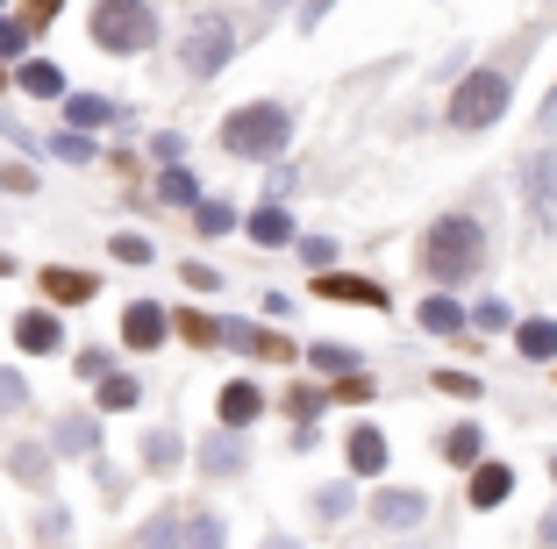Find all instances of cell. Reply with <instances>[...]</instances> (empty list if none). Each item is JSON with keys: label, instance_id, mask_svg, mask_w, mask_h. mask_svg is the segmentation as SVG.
Returning a JSON list of instances; mask_svg holds the SVG:
<instances>
[{"label": "cell", "instance_id": "9", "mask_svg": "<svg viewBox=\"0 0 557 549\" xmlns=\"http://www.w3.org/2000/svg\"><path fill=\"white\" fill-rule=\"evenodd\" d=\"M372 521L386 535L422 528V521H429V492H422V485H379V492H372Z\"/></svg>", "mask_w": 557, "mask_h": 549}, {"label": "cell", "instance_id": "45", "mask_svg": "<svg viewBox=\"0 0 557 549\" xmlns=\"http://www.w3.org/2000/svg\"><path fill=\"white\" fill-rule=\"evenodd\" d=\"M58 15H65V0H29V8H22V22H29V36H36V29H50Z\"/></svg>", "mask_w": 557, "mask_h": 549}, {"label": "cell", "instance_id": "11", "mask_svg": "<svg viewBox=\"0 0 557 549\" xmlns=\"http://www.w3.org/2000/svg\"><path fill=\"white\" fill-rule=\"evenodd\" d=\"M222 350L264 357V364H286V357H294V342L278 336V328H264V322H236V314H222Z\"/></svg>", "mask_w": 557, "mask_h": 549}, {"label": "cell", "instance_id": "13", "mask_svg": "<svg viewBox=\"0 0 557 549\" xmlns=\"http://www.w3.org/2000/svg\"><path fill=\"white\" fill-rule=\"evenodd\" d=\"M15 350L22 357H58V350H65V322H58V308H22L15 314Z\"/></svg>", "mask_w": 557, "mask_h": 549}, {"label": "cell", "instance_id": "23", "mask_svg": "<svg viewBox=\"0 0 557 549\" xmlns=\"http://www.w3.org/2000/svg\"><path fill=\"white\" fill-rule=\"evenodd\" d=\"M122 114H129V108H122V100H100V93H65V122H72V129H108V122H122Z\"/></svg>", "mask_w": 557, "mask_h": 549}, {"label": "cell", "instance_id": "48", "mask_svg": "<svg viewBox=\"0 0 557 549\" xmlns=\"http://www.w3.org/2000/svg\"><path fill=\"white\" fill-rule=\"evenodd\" d=\"M329 8H336V0H300V29L314 36V29H322V15H329Z\"/></svg>", "mask_w": 557, "mask_h": 549}, {"label": "cell", "instance_id": "8", "mask_svg": "<svg viewBox=\"0 0 557 549\" xmlns=\"http://www.w3.org/2000/svg\"><path fill=\"white\" fill-rule=\"evenodd\" d=\"M264 386L258 378H222V392H214V428H236V436H244V428H258L264 421Z\"/></svg>", "mask_w": 557, "mask_h": 549}, {"label": "cell", "instance_id": "18", "mask_svg": "<svg viewBox=\"0 0 557 549\" xmlns=\"http://www.w3.org/2000/svg\"><path fill=\"white\" fill-rule=\"evenodd\" d=\"M94 292H100L94 272H79V264H44V300L50 308H86Z\"/></svg>", "mask_w": 557, "mask_h": 549}, {"label": "cell", "instance_id": "20", "mask_svg": "<svg viewBox=\"0 0 557 549\" xmlns=\"http://www.w3.org/2000/svg\"><path fill=\"white\" fill-rule=\"evenodd\" d=\"M386 436H379L372 421H358V428H350L344 436V464H350V478H379V471H386Z\"/></svg>", "mask_w": 557, "mask_h": 549}, {"label": "cell", "instance_id": "4", "mask_svg": "<svg viewBox=\"0 0 557 549\" xmlns=\"http://www.w3.org/2000/svg\"><path fill=\"white\" fill-rule=\"evenodd\" d=\"M86 29L108 58H144V50H158V8L150 0H94Z\"/></svg>", "mask_w": 557, "mask_h": 549}, {"label": "cell", "instance_id": "30", "mask_svg": "<svg viewBox=\"0 0 557 549\" xmlns=\"http://www.w3.org/2000/svg\"><path fill=\"white\" fill-rule=\"evenodd\" d=\"M372 400H379L372 372H344V378H329V407H372Z\"/></svg>", "mask_w": 557, "mask_h": 549}, {"label": "cell", "instance_id": "56", "mask_svg": "<svg viewBox=\"0 0 557 549\" xmlns=\"http://www.w3.org/2000/svg\"><path fill=\"white\" fill-rule=\"evenodd\" d=\"M0 86H8V79H0Z\"/></svg>", "mask_w": 557, "mask_h": 549}, {"label": "cell", "instance_id": "43", "mask_svg": "<svg viewBox=\"0 0 557 549\" xmlns=\"http://www.w3.org/2000/svg\"><path fill=\"white\" fill-rule=\"evenodd\" d=\"M180 278H186V286H194V292H222V286H230V278H222V272H214V264H180Z\"/></svg>", "mask_w": 557, "mask_h": 549}, {"label": "cell", "instance_id": "5", "mask_svg": "<svg viewBox=\"0 0 557 549\" xmlns=\"http://www.w3.org/2000/svg\"><path fill=\"white\" fill-rule=\"evenodd\" d=\"M236 43H244L236 15L208 8V15H194L186 36H180V72H186V79H222V72L236 65Z\"/></svg>", "mask_w": 557, "mask_h": 549}, {"label": "cell", "instance_id": "14", "mask_svg": "<svg viewBox=\"0 0 557 549\" xmlns=\"http://www.w3.org/2000/svg\"><path fill=\"white\" fill-rule=\"evenodd\" d=\"M465 500H472L479 514L508 507V500H515V464H500V457H479V464H472V485H465Z\"/></svg>", "mask_w": 557, "mask_h": 549}, {"label": "cell", "instance_id": "55", "mask_svg": "<svg viewBox=\"0 0 557 549\" xmlns=\"http://www.w3.org/2000/svg\"><path fill=\"white\" fill-rule=\"evenodd\" d=\"M0 15H8V0H0Z\"/></svg>", "mask_w": 557, "mask_h": 549}, {"label": "cell", "instance_id": "39", "mask_svg": "<svg viewBox=\"0 0 557 549\" xmlns=\"http://www.w3.org/2000/svg\"><path fill=\"white\" fill-rule=\"evenodd\" d=\"M108 258H115V264H150L158 250H150V236H129V228H122V236L108 242Z\"/></svg>", "mask_w": 557, "mask_h": 549}, {"label": "cell", "instance_id": "52", "mask_svg": "<svg viewBox=\"0 0 557 549\" xmlns=\"http://www.w3.org/2000/svg\"><path fill=\"white\" fill-rule=\"evenodd\" d=\"M264 549H300V535H264Z\"/></svg>", "mask_w": 557, "mask_h": 549}, {"label": "cell", "instance_id": "21", "mask_svg": "<svg viewBox=\"0 0 557 549\" xmlns=\"http://www.w3.org/2000/svg\"><path fill=\"white\" fill-rule=\"evenodd\" d=\"M0 464H8V478H15V485L44 492V485H50V464H58V457H50V442H15V450L0 457Z\"/></svg>", "mask_w": 557, "mask_h": 549}, {"label": "cell", "instance_id": "10", "mask_svg": "<svg viewBox=\"0 0 557 549\" xmlns=\"http://www.w3.org/2000/svg\"><path fill=\"white\" fill-rule=\"evenodd\" d=\"M164 336H172L164 300H129V308H122V350L150 357V350H164Z\"/></svg>", "mask_w": 557, "mask_h": 549}, {"label": "cell", "instance_id": "19", "mask_svg": "<svg viewBox=\"0 0 557 549\" xmlns=\"http://www.w3.org/2000/svg\"><path fill=\"white\" fill-rule=\"evenodd\" d=\"M136 450H144L136 464H144L150 478H172V471L186 464V436L172 428V421H164V428H144V442H136Z\"/></svg>", "mask_w": 557, "mask_h": 549}, {"label": "cell", "instance_id": "3", "mask_svg": "<svg viewBox=\"0 0 557 549\" xmlns=\"http://www.w3.org/2000/svg\"><path fill=\"white\" fill-rule=\"evenodd\" d=\"M214 144L230 150V158H244V164H264V158H278V150L294 144V108H278V100H244V108L222 114Z\"/></svg>", "mask_w": 557, "mask_h": 549}, {"label": "cell", "instance_id": "36", "mask_svg": "<svg viewBox=\"0 0 557 549\" xmlns=\"http://www.w3.org/2000/svg\"><path fill=\"white\" fill-rule=\"evenodd\" d=\"M222 542H230V528H222V521H214L208 507H200V514L186 521V549H222Z\"/></svg>", "mask_w": 557, "mask_h": 549}, {"label": "cell", "instance_id": "6", "mask_svg": "<svg viewBox=\"0 0 557 549\" xmlns=\"http://www.w3.org/2000/svg\"><path fill=\"white\" fill-rule=\"evenodd\" d=\"M515 194H522L536 236H557V150H550V144L522 158V172H515Z\"/></svg>", "mask_w": 557, "mask_h": 549}, {"label": "cell", "instance_id": "34", "mask_svg": "<svg viewBox=\"0 0 557 549\" xmlns=\"http://www.w3.org/2000/svg\"><path fill=\"white\" fill-rule=\"evenodd\" d=\"M314 514H322V521L358 514V492H350V485H314Z\"/></svg>", "mask_w": 557, "mask_h": 549}, {"label": "cell", "instance_id": "32", "mask_svg": "<svg viewBox=\"0 0 557 549\" xmlns=\"http://www.w3.org/2000/svg\"><path fill=\"white\" fill-rule=\"evenodd\" d=\"M308 364H314L322 378H344V372H358V350H350V342H314Z\"/></svg>", "mask_w": 557, "mask_h": 549}, {"label": "cell", "instance_id": "12", "mask_svg": "<svg viewBox=\"0 0 557 549\" xmlns=\"http://www.w3.org/2000/svg\"><path fill=\"white\" fill-rule=\"evenodd\" d=\"M100 450V414L94 407H65L50 421V457H94Z\"/></svg>", "mask_w": 557, "mask_h": 549}, {"label": "cell", "instance_id": "28", "mask_svg": "<svg viewBox=\"0 0 557 549\" xmlns=\"http://www.w3.org/2000/svg\"><path fill=\"white\" fill-rule=\"evenodd\" d=\"M236 228H244V214H236L230 200H200V208H194V236H200V242H214V236H236Z\"/></svg>", "mask_w": 557, "mask_h": 549}, {"label": "cell", "instance_id": "33", "mask_svg": "<svg viewBox=\"0 0 557 549\" xmlns=\"http://www.w3.org/2000/svg\"><path fill=\"white\" fill-rule=\"evenodd\" d=\"M278 407H286L294 421H314L329 407V386H286V392H278Z\"/></svg>", "mask_w": 557, "mask_h": 549}, {"label": "cell", "instance_id": "44", "mask_svg": "<svg viewBox=\"0 0 557 549\" xmlns=\"http://www.w3.org/2000/svg\"><path fill=\"white\" fill-rule=\"evenodd\" d=\"M150 158H158V164H180L186 158V136L180 129H158V136H150Z\"/></svg>", "mask_w": 557, "mask_h": 549}, {"label": "cell", "instance_id": "49", "mask_svg": "<svg viewBox=\"0 0 557 549\" xmlns=\"http://www.w3.org/2000/svg\"><path fill=\"white\" fill-rule=\"evenodd\" d=\"M0 136H8V144H22V150H36V136L22 129V122H15V114H8V108H0Z\"/></svg>", "mask_w": 557, "mask_h": 549}, {"label": "cell", "instance_id": "47", "mask_svg": "<svg viewBox=\"0 0 557 549\" xmlns=\"http://www.w3.org/2000/svg\"><path fill=\"white\" fill-rule=\"evenodd\" d=\"M0 186H8V194H36V172H29V164H8V172H0Z\"/></svg>", "mask_w": 557, "mask_h": 549}, {"label": "cell", "instance_id": "2", "mask_svg": "<svg viewBox=\"0 0 557 549\" xmlns=\"http://www.w3.org/2000/svg\"><path fill=\"white\" fill-rule=\"evenodd\" d=\"M508 108H515V65H472L450 86L443 129L450 136H486L493 122H508Z\"/></svg>", "mask_w": 557, "mask_h": 549}, {"label": "cell", "instance_id": "50", "mask_svg": "<svg viewBox=\"0 0 557 549\" xmlns=\"http://www.w3.org/2000/svg\"><path fill=\"white\" fill-rule=\"evenodd\" d=\"M536 129H543V136L557 129V86H550V100H543V114H536Z\"/></svg>", "mask_w": 557, "mask_h": 549}, {"label": "cell", "instance_id": "37", "mask_svg": "<svg viewBox=\"0 0 557 549\" xmlns=\"http://www.w3.org/2000/svg\"><path fill=\"white\" fill-rule=\"evenodd\" d=\"M429 386H436V392H443V400H479V392H486V386H479V378H472V372H450V364H443V372H436V378H429Z\"/></svg>", "mask_w": 557, "mask_h": 549}, {"label": "cell", "instance_id": "1", "mask_svg": "<svg viewBox=\"0 0 557 549\" xmlns=\"http://www.w3.org/2000/svg\"><path fill=\"white\" fill-rule=\"evenodd\" d=\"M486 258H493V236H486V222H479L472 208L436 214V222L422 228V250H414V264H422V278L436 292H458L465 278H479Z\"/></svg>", "mask_w": 557, "mask_h": 549}, {"label": "cell", "instance_id": "35", "mask_svg": "<svg viewBox=\"0 0 557 549\" xmlns=\"http://www.w3.org/2000/svg\"><path fill=\"white\" fill-rule=\"evenodd\" d=\"M22 58H29V22L0 15V65H22Z\"/></svg>", "mask_w": 557, "mask_h": 549}, {"label": "cell", "instance_id": "38", "mask_svg": "<svg viewBox=\"0 0 557 549\" xmlns=\"http://www.w3.org/2000/svg\"><path fill=\"white\" fill-rule=\"evenodd\" d=\"M50 158H65V164H79V172H86V164H94V158H100V150H94V144H86V136H79V129H65V136H50Z\"/></svg>", "mask_w": 557, "mask_h": 549}, {"label": "cell", "instance_id": "15", "mask_svg": "<svg viewBox=\"0 0 557 549\" xmlns=\"http://www.w3.org/2000/svg\"><path fill=\"white\" fill-rule=\"evenodd\" d=\"M414 322H422V336H472V308H465L458 292H429L422 308H414Z\"/></svg>", "mask_w": 557, "mask_h": 549}, {"label": "cell", "instance_id": "53", "mask_svg": "<svg viewBox=\"0 0 557 549\" xmlns=\"http://www.w3.org/2000/svg\"><path fill=\"white\" fill-rule=\"evenodd\" d=\"M0 278H15V258H8V250H0Z\"/></svg>", "mask_w": 557, "mask_h": 549}, {"label": "cell", "instance_id": "26", "mask_svg": "<svg viewBox=\"0 0 557 549\" xmlns=\"http://www.w3.org/2000/svg\"><path fill=\"white\" fill-rule=\"evenodd\" d=\"M436 450H443V464H458V471H472L479 457H486V428H479V421H458V428H450V436H443Z\"/></svg>", "mask_w": 557, "mask_h": 549}, {"label": "cell", "instance_id": "42", "mask_svg": "<svg viewBox=\"0 0 557 549\" xmlns=\"http://www.w3.org/2000/svg\"><path fill=\"white\" fill-rule=\"evenodd\" d=\"M472 328H479V336H493V328H515V322H508V300H493V292H486V300L472 308Z\"/></svg>", "mask_w": 557, "mask_h": 549}, {"label": "cell", "instance_id": "22", "mask_svg": "<svg viewBox=\"0 0 557 549\" xmlns=\"http://www.w3.org/2000/svg\"><path fill=\"white\" fill-rule=\"evenodd\" d=\"M515 357H529V364H557V322H550V314H522V322H515Z\"/></svg>", "mask_w": 557, "mask_h": 549}, {"label": "cell", "instance_id": "29", "mask_svg": "<svg viewBox=\"0 0 557 549\" xmlns=\"http://www.w3.org/2000/svg\"><path fill=\"white\" fill-rule=\"evenodd\" d=\"M172 328H180V336L194 342V350H222V322H214V314H194V308H180V314H172Z\"/></svg>", "mask_w": 557, "mask_h": 549}, {"label": "cell", "instance_id": "51", "mask_svg": "<svg viewBox=\"0 0 557 549\" xmlns=\"http://www.w3.org/2000/svg\"><path fill=\"white\" fill-rule=\"evenodd\" d=\"M536 535H543V549H557V507L543 514V528H536Z\"/></svg>", "mask_w": 557, "mask_h": 549}, {"label": "cell", "instance_id": "54", "mask_svg": "<svg viewBox=\"0 0 557 549\" xmlns=\"http://www.w3.org/2000/svg\"><path fill=\"white\" fill-rule=\"evenodd\" d=\"M550 478H557V450H550Z\"/></svg>", "mask_w": 557, "mask_h": 549}, {"label": "cell", "instance_id": "31", "mask_svg": "<svg viewBox=\"0 0 557 549\" xmlns=\"http://www.w3.org/2000/svg\"><path fill=\"white\" fill-rule=\"evenodd\" d=\"M186 542V521L180 514H150L144 535H136V549H180Z\"/></svg>", "mask_w": 557, "mask_h": 549}, {"label": "cell", "instance_id": "40", "mask_svg": "<svg viewBox=\"0 0 557 549\" xmlns=\"http://www.w3.org/2000/svg\"><path fill=\"white\" fill-rule=\"evenodd\" d=\"M22 407H29V378L0 364V414H22Z\"/></svg>", "mask_w": 557, "mask_h": 549}, {"label": "cell", "instance_id": "46", "mask_svg": "<svg viewBox=\"0 0 557 549\" xmlns=\"http://www.w3.org/2000/svg\"><path fill=\"white\" fill-rule=\"evenodd\" d=\"M72 364H79V378H108V372H115V364H108V350H79Z\"/></svg>", "mask_w": 557, "mask_h": 549}, {"label": "cell", "instance_id": "7", "mask_svg": "<svg viewBox=\"0 0 557 549\" xmlns=\"http://www.w3.org/2000/svg\"><path fill=\"white\" fill-rule=\"evenodd\" d=\"M314 300H336V308H372V314H394V286H386V278H364V272H314Z\"/></svg>", "mask_w": 557, "mask_h": 549}, {"label": "cell", "instance_id": "16", "mask_svg": "<svg viewBox=\"0 0 557 549\" xmlns=\"http://www.w3.org/2000/svg\"><path fill=\"white\" fill-rule=\"evenodd\" d=\"M200 471H208V478H236V471L250 464V450H244V436H236V428H208V436H200V457H194Z\"/></svg>", "mask_w": 557, "mask_h": 549}, {"label": "cell", "instance_id": "27", "mask_svg": "<svg viewBox=\"0 0 557 549\" xmlns=\"http://www.w3.org/2000/svg\"><path fill=\"white\" fill-rule=\"evenodd\" d=\"M158 200L164 208H200V178L186 164H158Z\"/></svg>", "mask_w": 557, "mask_h": 549}, {"label": "cell", "instance_id": "17", "mask_svg": "<svg viewBox=\"0 0 557 549\" xmlns=\"http://www.w3.org/2000/svg\"><path fill=\"white\" fill-rule=\"evenodd\" d=\"M244 236L258 242V250H286V242H300V236H294V208H286V200H264V208H250V214H244Z\"/></svg>", "mask_w": 557, "mask_h": 549}, {"label": "cell", "instance_id": "41", "mask_svg": "<svg viewBox=\"0 0 557 549\" xmlns=\"http://www.w3.org/2000/svg\"><path fill=\"white\" fill-rule=\"evenodd\" d=\"M300 264H308V272H336V242L329 236H300Z\"/></svg>", "mask_w": 557, "mask_h": 549}, {"label": "cell", "instance_id": "24", "mask_svg": "<svg viewBox=\"0 0 557 549\" xmlns=\"http://www.w3.org/2000/svg\"><path fill=\"white\" fill-rule=\"evenodd\" d=\"M136 407H144V386H136L129 372L94 378V414H136Z\"/></svg>", "mask_w": 557, "mask_h": 549}, {"label": "cell", "instance_id": "25", "mask_svg": "<svg viewBox=\"0 0 557 549\" xmlns=\"http://www.w3.org/2000/svg\"><path fill=\"white\" fill-rule=\"evenodd\" d=\"M15 86H22L29 100H65V93H72L65 72L50 65V58H22V65H15Z\"/></svg>", "mask_w": 557, "mask_h": 549}]
</instances>
